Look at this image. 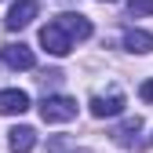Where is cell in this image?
I'll return each instance as SVG.
<instances>
[{"label": "cell", "instance_id": "6da1fadb", "mask_svg": "<svg viewBox=\"0 0 153 153\" xmlns=\"http://www.w3.org/2000/svg\"><path fill=\"white\" fill-rule=\"evenodd\" d=\"M88 36H91V22L84 15H59V18H51L40 29V44H44L48 55L62 59V55L73 51L76 40H88Z\"/></svg>", "mask_w": 153, "mask_h": 153}, {"label": "cell", "instance_id": "7a4b0ae2", "mask_svg": "<svg viewBox=\"0 0 153 153\" xmlns=\"http://www.w3.org/2000/svg\"><path fill=\"white\" fill-rule=\"evenodd\" d=\"M40 117H44V124H66V120L76 117V102L69 99V95H44Z\"/></svg>", "mask_w": 153, "mask_h": 153}, {"label": "cell", "instance_id": "3957f363", "mask_svg": "<svg viewBox=\"0 0 153 153\" xmlns=\"http://www.w3.org/2000/svg\"><path fill=\"white\" fill-rule=\"evenodd\" d=\"M0 59H4V66L7 69H33L36 66V55H33V48L29 44H4L0 48Z\"/></svg>", "mask_w": 153, "mask_h": 153}, {"label": "cell", "instance_id": "277c9868", "mask_svg": "<svg viewBox=\"0 0 153 153\" xmlns=\"http://www.w3.org/2000/svg\"><path fill=\"white\" fill-rule=\"evenodd\" d=\"M36 11H40V0H15L11 4V11H7V18H4V26L15 33V29H26L33 18H36Z\"/></svg>", "mask_w": 153, "mask_h": 153}, {"label": "cell", "instance_id": "5b68a950", "mask_svg": "<svg viewBox=\"0 0 153 153\" xmlns=\"http://www.w3.org/2000/svg\"><path fill=\"white\" fill-rule=\"evenodd\" d=\"M117 113H124V95H120V91L95 95V99H91V117L106 120V117H117Z\"/></svg>", "mask_w": 153, "mask_h": 153}, {"label": "cell", "instance_id": "8992f818", "mask_svg": "<svg viewBox=\"0 0 153 153\" xmlns=\"http://www.w3.org/2000/svg\"><path fill=\"white\" fill-rule=\"evenodd\" d=\"M29 109V95L22 88H4L0 91V113L4 117H15V113H26Z\"/></svg>", "mask_w": 153, "mask_h": 153}, {"label": "cell", "instance_id": "52a82bcc", "mask_svg": "<svg viewBox=\"0 0 153 153\" xmlns=\"http://www.w3.org/2000/svg\"><path fill=\"white\" fill-rule=\"evenodd\" d=\"M33 146H36V131L29 124H18V128L7 131V149L11 153H29Z\"/></svg>", "mask_w": 153, "mask_h": 153}, {"label": "cell", "instance_id": "ba28073f", "mask_svg": "<svg viewBox=\"0 0 153 153\" xmlns=\"http://www.w3.org/2000/svg\"><path fill=\"white\" fill-rule=\"evenodd\" d=\"M124 48L135 51V55H149L153 51V33H146V29H128L124 33Z\"/></svg>", "mask_w": 153, "mask_h": 153}, {"label": "cell", "instance_id": "9c48e42d", "mask_svg": "<svg viewBox=\"0 0 153 153\" xmlns=\"http://www.w3.org/2000/svg\"><path fill=\"white\" fill-rule=\"evenodd\" d=\"M139 131H142V117H128V120H124V124H120L117 131H113V139H117L120 146H131Z\"/></svg>", "mask_w": 153, "mask_h": 153}, {"label": "cell", "instance_id": "30bf717a", "mask_svg": "<svg viewBox=\"0 0 153 153\" xmlns=\"http://www.w3.org/2000/svg\"><path fill=\"white\" fill-rule=\"evenodd\" d=\"M128 11L135 15V18L139 15H153V0H128Z\"/></svg>", "mask_w": 153, "mask_h": 153}, {"label": "cell", "instance_id": "8fae6325", "mask_svg": "<svg viewBox=\"0 0 153 153\" xmlns=\"http://www.w3.org/2000/svg\"><path fill=\"white\" fill-rule=\"evenodd\" d=\"M142 99H146V102H153V80H146V84H142Z\"/></svg>", "mask_w": 153, "mask_h": 153}, {"label": "cell", "instance_id": "7c38bea8", "mask_svg": "<svg viewBox=\"0 0 153 153\" xmlns=\"http://www.w3.org/2000/svg\"><path fill=\"white\" fill-rule=\"evenodd\" d=\"M102 4H117V0H102Z\"/></svg>", "mask_w": 153, "mask_h": 153}]
</instances>
